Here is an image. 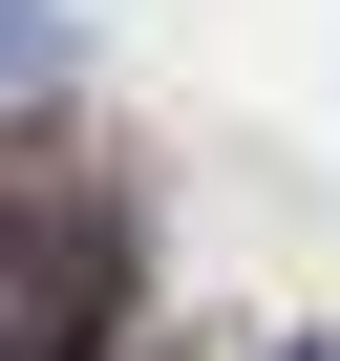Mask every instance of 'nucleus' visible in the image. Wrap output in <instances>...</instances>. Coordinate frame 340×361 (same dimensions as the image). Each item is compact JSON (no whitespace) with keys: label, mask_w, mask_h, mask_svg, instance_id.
<instances>
[{"label":"nucleus","mask_w":340,"mask_h":361,"mask_svg":"<svg viewBox=\"0 0 340 361\" xmlns=\"http://www.w3.org/2000/svg\"><path fill=\"white\" fill-rule=\"evenodd\" d=\"M149 319V213L85 128H22L0 149V361H128Z\"/></svg>","instance_id":"nucleus-1"}]
</instances>
